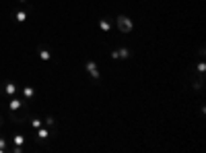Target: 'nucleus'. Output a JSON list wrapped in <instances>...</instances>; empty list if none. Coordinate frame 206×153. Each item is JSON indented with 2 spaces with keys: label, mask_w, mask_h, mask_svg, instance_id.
Segmentation results:
<instances>
[{
  "label": "nucleus",
  "mask_w": 206,
  "mask_h": 153,
  "mask_svg": "<svg viewBox=\"0 0 206 153\" xmlns=\"http://www.w3.org/2000/svg\"><path fill=\"white\" fill-rule=\"evenodd\" d=\"M118 21H120V29H122V31H124V33H126V31H130V29H132V23H130V19H126V17H120V19H118Z\"/></svg>",
  "instance_id": "f257e3e1"
},
{
  "label": "nucleus",
  "mask_w": 206,
  "mask_h": 153,
  "mask_svg": "<svg viewBox=\"0 0 206 153\" xmlns=\"http://www.w3.org/2000/svg\"><path fill=\"white\" fill-rule=\"evenodd\" d=\"M4 93H6V95H15V93H17V85H15V83H6Z\"/></svg>",
  "instance_id": "f03ea898"
},
{
  "label": "nucleus",
  "mask_w": 206,
  "mask_h": 153,
  "mask_svg": "<svg viewBox=\"0 0 206 153\" xmlns=\"http://www.w3.org/2000/svg\"><path fill=\"white\" fill-rule=\"evenodd\" d=\"M87 66H89V75H91V77H95V79L99 77V73H97V66H95V64L91 62V60L87 62Z\"/></svg>",
  "instance_id": "7ed1b4c3"
},
{
  "label": "nucleus",
  "mask_w": 206,
  "mask_h": 153,
  "mask_svg": "<svg viewBox=\"0 0 206 153\" xmlns=\"http://www.w3.org/2000/svg\"><path fill=\"white\" fill-rule=\"evenodd\" d=\"M128 54H130V52H128L126 48H122L120 52H113L111 56H113V58H128Z\"/></svg>",
  "instance_id": "20e7f679"
},
{
  "label": "nucleus",
  "mask_w": 206,
  "mask_h": 153,
  "mask_svg": "<svg viewBox=\"0 0 206 153\" xmlns=\"http://www.w3.org/2000/svg\"><path fill=\"white\" fill-rule=\"evenodd\" d=\"M12 143H17V145H23V143H25V137H23V135H17V137H12Z\"/></svg>",
  "instance_id": "39448f33"
},
{
  "label": "nucleus",
  "mask_w": 206,
  "mask_h": 153,
  "mask_svg": "<svg viewBox=\"0 0 206 153\" xmlns=\"http://www.w3.org/2000/svg\"><path fill=\"white\" fill-rule=\"evenodd\" d=\"M33 89H31V87H25V89H23V95H25V97H33Z\"/></svg>",
  "instance_id": "423d86ee"
},
{
  "label": "nucleus",
  "mask_w": 206,
  "mask_h": 153,
  "mask_svg": "<svg viewBox=\"0 0 206 153\" xmlns=\"http://www.w3.org/2000/svg\"><path fill=\"white\" fill-rule=\"evenodd\" d=\"M39 58L41 60H50V52L48 50H39Z\"/></svg>",
  "instance_id": "0eeeda50"
},
{
  "label": "nucleus",
  "mask_w": 206,
  "mask_h": 153,
  "mask_svg": "<svg viewBox=\"0 0 206 153\" xmlns=\"http://www.w3.org/2000/svg\"><path fill=\"white\" fill-rule=\"evenodd\" d=\"M19 108H21V101L12 99V101H10V110H19Z\"/></svg>",
  "instance_id": "6e6552de"
},
{
  "label": "nucleus",
  "mask_w": 206,
  "mask_h": 153,
  "mask_svg": "<svg viewBox=\"0 0 206 153\" xmlns=\"http://www.w3.org/2000/svg\"><path fill=\"white\" fill-rule=\"evenodd\" d=\"M37 137H39V139H48V130H45V128H41L39 133H37Z\"/></svg>",
  "instance_id": "1a4fd4ad"
},
{
  "label": "nucleus",
  "mask_w": 206,
  "mask_h": 153,
  "mask_svg": "<svg viewBox=\"0 0 206 153\" xmlns=\"http://www.w3.org/2000/svg\"><path fill=\"white\" fill-rule=\"evenodd\" d=\"M25 15H27L25 10H23V13H17V21H25Z\"/></svg>",
  "instance_id": "9d476101"
},
{
  "label": "nucleus",
  "mask_w": 206,
  "mask_h": 153,
  "mask_svg": "<svg viewBox=\"0 0 206 153\" xmlns=\"http://www.w3.org/2000/svg\"><path fill=\"white\" fill-rule=\"evenodd\" d=\"M31 124H33V126H35V128H39V126H41V124H43V122H41V120H37V118H35V120H31Z\"/></svg>",
  "instance_id": "9b49d317"
}]
</instances>
